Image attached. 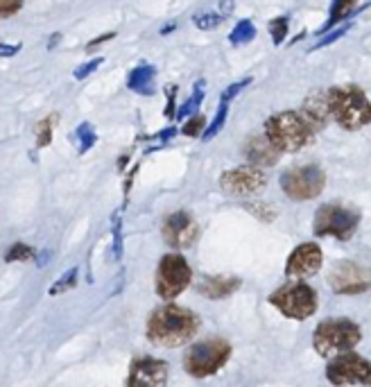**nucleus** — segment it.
<instances>
[{"label":"nucleus","mask_w":371,"mask_h":387,"mask_svg":"<svg viewBox=\"0 0 371 387\" xmlns=\"http://www.w3.org/2000/svg\"><path fill=\"white\" fill-rule=\"evenodd\" d=\"M263 207H265V204H247L245 209H249V211H251L253 215H258L261 220H265V222H272L276 213H274V211H268V209L263 211Z\"/></svg>","instance_id":"obj_35"},{"label":"nucleus","mask_w":371,"mask_h":387,"mask_svg":"<svg viewBox=\"0 0 371 387\" xmlns=\"http://www.w3.org/2000/svg\"><path fill=\"white\" fill-rule=\"evenodd\" d=\"M202 100H204V82H197V84H195V91H193V96L177 109L175 118H181V120H183V118H190L193 113H197V109H200Z\"/></svg>","instance_id":"obj_21"},{"label":"nucleus","mask_w":371,"mask_h":387,"mask_svg":"<svg viewBox=\"0 0 371 387\" xmlns=\"http://www.w3.org/2000/svg\"><path fill=\"white\" fill-rule=\"evenodd\" d=\"M351 30V23H342L340 28H333V30H329V34L324 37L317 45H312V50H319V48H326V45H331V43H335V41H340L346 32Z\"/></svg>","instance_id":"obj_28"},{"label":"nucleus","mask_w":371,"mask_h":387,"mask_svg":"<svg viewBox=\"0 0 371 387\" xmlns=\"http://www.w3.org/2000/svg\"><path fill=\"white\" fill-rule=\"evenodd\" d=\"M301 116L306 118V122L312 129L321 132L326 129V125L331 122V107H329V93L326 91H312V93L306 96L304 105H301Z\"/></svg>","instance_id":"obj_16"},{"label":"nucleus","mask_w":371,"mask_h":387,"mask_svg":"<svg viewBox=\"0 0 371 387\" xmlns=\"http://www.w3.org/2000/svg\"><path fill=\"white\" fill-rule=\"evenodd\" d=\"M204 125H206V118L202 116V113H193V118H188L183 122V127H181V134H186V136H200L202 134V129H204Z\"/></svg>","instance_id":"obj_29"},{"label":"nucleus","mask_w":371,"mask_h":387,"mask_svg":"<svg viewBox=\"0 0 371 387\" xmlns=\"http://www.w3.org/2000/svg\"><path fill=\"white\" fill-rule=\"evenodd\" d=\"M219 186H222L227 195L251 197L268 186V175H265L258 166H240L234 170H227V173L219 177Z\"/></svg>","instance_id":"obj_11"},{"label":"nucleus","mask_w":371,"mask_h":387,"mask_svg":"<svg viewBox=\"0 0 371 387\" xmlns=\"http://www.w3.org/2000/svg\"><path fill=\"white\" fill-rule=\"evenodd\" d=\"M122 256V238H120V222L113 226V258L118 260Z\"/></svg>","instance_id":"obj_36"},{"label":"nucleus","mask_w":371,"mask_h":387,"mask_svg":"<svg viewBox=\"0 0 371 387\" xmlns=\"http://www.w3.org/2000/svg\"><path fill=\"white\" fill-rule=\"evenodd\" d=\"M265 136L278 152L295 154L315 141V129L299 111H281L265 120Z\"/></svg>","instance_id":"obj_3"},{"label":"nucleus","mask_w":371,"mask_h":387,"mask_svg":"<svg viewBox=\"0 0 371 387\" xmlns=\"http://www.w3.org/2000/svg\"><path fill=\"white\" fill-rule=\"evenodd\" d=\"M127 88L138 96H154L156 91V68L152 64H138L127 75Z\"/></svg>","instance_id":"obj_19"},{"label":"nucleus","mask_w":371,"mask_h":387,"mask_svg":"<svg viewBox=\"0 0 371 387\" xmlns=\"http://www.w3.org/2000/svg\"><path fill=\"white\" fill-rule=\"evenodd\" d=\"M34 256H37V252H34V247L25 245V243H14L5 254V260L7 263H23V260H32Z\"/></svg>","instance_id":"obj_26"},{"label":"nucleus","mask_w":371,"mask_h":387,"mask_svg":"<svg viewBox=\"0 0 371 387\" xmlns=\"http://www.w3.org/2000/svg\"><path fill=\"white\" fill-rule=\"evenodd\" d=\"M177 25H175V23H168V28H164V30H161V34H168V32H172V30H175Z\"/></svg>","instance_id":"obj_42"},{"label":"nucleus","mask_w":371,"mask_h":387,"mask_svg":"<svg viewBox=\"0 0 371 387\" xmlns=\"http://www.w3.org/2000/svg\"><path fill=\"white\" fill-rule=\"evenodd\" d=\"M102 57H96V59H93V62H86V64H82V66H77L75 68V71H73V77L75 79H86L91 73H96L98 71V68L102 66Z\"/></svg>","instance_id":"obj_31"},{"label":"nucleus","mask_w":371,"mask_h":387,"mask_svg":"<svg viewBox=\"0 0 371 387\" xmlns=\"http://www.w3.org/2000/svg\"><path fill=\"white\" fill-rule=\"evenodd\" d=\"M231 358V345L227 340H204V342L193 345L183 354V369L195 379H206L213 376L217 369H222L227 365V360Z\"/></svg>","instance_id":"obj_5"},{"label":"nucleus","mask_w":371,"mask_h":387,"mask_svg":"<svg viewBox=\"0 0 371 387\" xmlns=\"http://www.w3.org/2000/svg\"><path fill=\"white\" fill-rule=\"evenodd\" d=\"M270 304L290 320H308L317 311V292L308 283L297 281L270 294Z\"/></svg>","instance_id":"obj_8"},{"label":"nucleus","mask_w":371,"mask_h":387,"mask_svg":"<svg viewBox=\"0 0 371 387\" xmlns=\"http://www.w3.org/2000/svg\"><path fill=\"white\" fill-rule=\"evenodd\" d=\"M278 181H281V188L290 200L308 202L321 195L324 186H326V173L315 163H306L287 168Z\"/></svg>","instance_id":"obj_7"},{"label":"nucleus","mask_w":371,"mask_h":387,"mask_svg":"<svg viewBox=\"0 0 371 387\" xmlns=\"http://www.w3.org/2000/svg\"><path fill=\"white\" fill-rule=\"evenodd\" d=\"M52 122H55V116L39 122V127H37V145L39 147H45L52 141Z\"/></svg>","instance_id":"obj_30"},{"label":"nucleus","mask_w":371,"mask_h":387,"mask_svg":"<svg viewBox=\"0 0 371 387\" xmlns=\"http://www.w3.org/2000/svg\"><path fill=\"white\" fill-rule=\"evenodd\" d=\"M227 113H229V102H219V107H217V113H215V118H213V122L208 125L206 127V132L202 134V141H211V139H215V136L222 132V127H224V122H227Z\"/></svg>","instance_id":"obj_24"},{"label":"nucleus","mask_w":371,"mask_h":387,"mask_svg":"<svg viewBox=\"0 0 371 387\" xmlns=\"http://www.w3.org/2000/svg\"><path fill=\"white\" fill-rule=\"evenodd\" d=\"M59 41H62V34H59V32H57V34H52V37H50V43H48V50H52L55 45L59 43Z\"/></svg>","instance_id":"obj_41"},{"label":"nucleus","mask_w":371,"mask_h":387,"mask_svg":"<svg viewBox=\"0 0 371 387\" xmlns=\"http://www.w3.org/2000/svg\"><path fill=\"white\" fill-rule=\"evenodd\" d=\"M75 139H77V150H79V154H84V152H89L93 145H96V141H98V134H96V129H93V125L91 122H82L79 127L75 129Z\"/></svg>","instance_id":"obj_23"},{"label":"nucleus","mask_w":371,"mask_h":387,"mask_svg":"<svg viewBox=\"0 0 371 387\" xmlns=\"http://www.w3.org/2000/svg\"><path fill=\"white\" fill-rule=\"evenodd\" d=\"M242 286L238 277H202L197 281V292L206 299H224Z\"/></svg>","instance_id":"obj_18"},{"label":"nucleus","mask_w":371,"mask_h":387,"mask_svg":"<svg viewBox=\"0 0 371 387\" xmlns=\"http://www.w3.org/2000/svg\"><path fill=\"white\" fill-rule=\"evenodd\" d=\"M270 34H272L274 45H281L287 37V16H278L270 21Z\"/></svg>","instance_id":"obj_27"},{"label":"nucleus","mask_w":371,"mask_h":387,"mask_svg":"<svg viewBox=\"0 0 371 387\" xmlns=\"http://www.w3.org/2000/svg\"><path fill=\"white\" fill-rule=\"evenodd\" d=\"M164 238L170 247L188 249L197 241V222L186 211L172 213L164 224Z\"/></svg>","instance_id":"obj_14"},{"label":"nucleus","mask_w":371,"mask_h":387,"mask_svg":"<svg viewBox=\"0 0 371 387\" xmlns=\"http://www.w3.org/2000/svg\"><path fill=\"white\" fill-rule=\"evenodd\" d=\"M77 277H79V270L77 267H71L68 272H64V277L50 286L48 294H50V297H57V294H64L68 290H73L77 286Z\"/></svg>","instance_id":"obj_25"},{"label":"nucleus","mask_w":371,"mask_h":387,"mask_svg":"<svg viewBox=\"0 0 371 387\" xmlns=\"http://www.w3.org/2000/svg\"><path fill=\"white\" fill-rule=\"evenodd\" d=\"M21 7H23V0H0V18L14 16Z\"/></svg>","instance_id":"obj_34"},{"label":"nucleus","mask_w":371,"mask_h":387,"mask_svg":"<svg viewBox=\"0 0 371 387\" xmlns=\"http://www.w3.org/2000/svg\"><path fill=\"white\" fill-rule=\"evenodd\" d=\"M168 381V362L159 358H141L132 365L130 376H127V385H149V387H161Z\"/></svg>","instance_id":"obj_15"},{"label":"nucleus","mask_w":371,"mask_h":387,"mask_svg":"<svg viewBox=\"0 0 371 387\" xmlns=\"http://www.w3.org/2000/svg\"><path fill=\"white\" fill-rule=\"evenodd\" d=\"M0 43H3V41H0Z\"/></svg>","instance_id":"obj_44"},{"label":"nucleus","mask_w":371,"mask_h":387,"mask_svg":"<svg viewBox=\"0 0 371 387\" xmlns=\"http://www.w3.org/2000/svg\"><path fill=\"white\" fill-rule=\"evenodd\" d=\"M371 374L369 360L363 356L351 354V351H342V354L333 356V360L326 367V379L333 385H355V383H367Z\"/></svg>","instance_id":"obj_12"},{"label":"nucleus","mask_w":371,"mask_h":387,"mask_svg":"<svg viewBox=\"0 0 371 387\" xmlns=\"http://www.w3.org/2000/svg\"><path fill=\"white\" fill-rule=\"evenodd\" d=\"M326 93H329L331 116L338 120L342 129L358 132L371 125V102L360 86L355 84L333 86Z\"/></svg>","instance_id":"obj_2"},{"label":"nucleus","mask_w":371,"mask_h":387,"mask_svg":"<svg viewBox=\"0 0 371 387\" xmlns=\"http://www.w3.org/2000/svg\"><path fill=\"white\" fill-rule=\"evenodd\" d=\"M358 224H360V213L342 207V204H324L315 213V222H312V233L319 238H338V241H349L355 233Z\"/></svg>","instance_id":"obj_6"},{"label":"nucleus","mask_w":371,"mask_h":387,"mask_svg":"<svg viewBox=\"0 0 371 387\" xmlns=\"http://www.w3.org/2000/svg\"><path fill=\"white\" fill-rule=\"evenodd\" d=\"M256 39V25L251 21H240L238 25L231 30L229 34V41L234 45H242V43H249Z\"/></svg>","instance_id":"obj_22"},{"label":"nucleus","mask_w":371,"mask_h":387,"mask_svg":"<svg viewBox=\"0 0 371 387\" xmlns=\"http://www.w3.org/2000/svg\"><path fill=\"white\" fill-rule=\"evenodd\" d=\"M222 14H202V16H195V25L200 30H215L219 23H222Z\"/></svg>","instance_id":"obj_32"},{"label":"nucleus","mask_w":371,"mask_h":387,"mask_svg":"<svg viewBox=\"0 0 371 387\" xmlns=\"http://www.w3.org/2000/svg\"><path fill=\"white\" fill-rule=\"evenodd\" d=\"M200 317H197L190 308H183V306H164L152 313L147 322V337L152 340L156 347H168L175 349L197 335L200 331Z\"/></svg>","instance_id":"obj_1"},{"label":"nucleus","mask_w":371,"mask_h":387,"mask_svg":"<svg viewBox=\"0 0 371 387\" xmlns=\"http://www.w3.org/2000/svg\"><path fill=\"white\" fill-rule=\"evenodd\" d=\"M329 286L338 294H360L371 288V267L353 263V260H342L335 263L329 275Z\"/></svg>","instance_id":"obj_10"},{"label":"nucleus","mask_w":371,"mask_h":387,"mask_svg":"<svg viewBox=\"0 0 371 387\" xmlns=\"http://www.w3.org/2000/svg\"><path fill=\"white\" fill-rule=\"evenodd\" d=\"M251 84V77H245V79H240V82H236V84H231L229 88H224V93H222V100L224 102H231L234 100L242 88H247Z\"/></svg>","instance_id":"obj_33"},{"label":"nucleus","mask_w":371,"mask_h":387,"mask_svg":"<svg viewBox=\"0 0 371 387\" xmlns=\"http://www.w3.org/2000/svg\"><path fill=\"white\" fill-rule=\"evenodd\" d=\"M367 385H371V374H369V379H367Z\"/></svg>","instance_id":"obj_43"},{"label":"nucleus","mask_w":371,"mask_h":387,"mask_svg":"<svg viewBox=\"0 0 371 387\" xmlns=\"http://www.w3.org/2000/svg\"><path fill=\"white\" fill-rule=\"evenodd\" d=\"M170 98H168V109H166V116L168 118H175V93H177V86H170Z\"/></svg>","instance_id":"obj_38"},{"label":"nucleus","mask_w":371,"mask_h":387,"mask_svg":"<svg viewBox=\"0 0 371 387\" xmlns=\"http://www.w3.org/2000/svg\"><path fill=\"white\" fill-rule=\"evenodd\" d=\"M321 263H324V254H321L319 245H315V243H304V245H299L295 252L287 256L285 277L290 281L308 279L312 275H317Z\"/></svg>","instance_id":"obj_13"},{"label":"nucleus","mask_w":371,"mask_h":387,"mask_svg":"<svg viewBox=\"0 0 371 387\" xmlns=\"http://www.w3.org/2000/svg\"><path fill=\"white\" fill-rule=\"evenodd\" d=\"M355 3H358V0H333V3H331V16L317 30V34H326L329 30L338 28V23H342L346 16H351L353 11H355Z\"/></svg>","instance_id":"obj_20"},{"label":"nucleus","mask_w":371,"mask_h":387,"mask_svg":"<svg viewBox=\"0 0 371 387\" xmlns=\"http://www.w3.org/2000/svg\"><path fill=\"white\" fill-rule=\"evenodd\" d=\"M193 270L179 254H166L156 270V294L161 299H175L190 286Z\"/></svg>","instance_id":"obj_9"},{"label":"nucleus","mask_w":371,"mask_h":387,"mask_svg":"<svg viewBox=\"0 0 371 387\" xmlns=\"http://www.w3.org/2000/svg\"><path fill=\"white\" fill-rule=\"evenodd\" d=\"M21 50V43L16 45H7V43H0V57H14Z\"/></svg>","instance_id":"obj_39"},{"label":"nucleus","mask_w":371,"mask_h":387,"mask_svg":"<svg viewBox=\"0 0 371 387\" xmlns=\"http://www.w3.org/2000/svg\"><path fill=\"white\" fill-rule=\"evenodd\" d=\"M245 156L251 166H258V168H270L278 161L281 152L276 150L272 145V141L268 136H251V139L245 143Z\"/></svg>","instance_id":"obj_17"},{"label":"nucleus","mask_w":371,"mask_h":387,"mask_svg":"<svg viewBox=\"0 0 371 387\" xmlns=\"http://www.w3.org/2000/svg\"><path fill=\"white\" fill-rule=\"evenodd\" d=\"M50 256H52V254H50V249H45L43 254H39V258H37V265H39V267H45V265L50 263Z\"/></svg>","instance_id":"obj_40"},{"label":"nucleus","mask_w":371,"mask_h":387,"mask_svg":"<svg viewBox=\"0 0 371 387\" xmlns=\"http://www.w3.org/2000/svg\"><path fill=\"white\" fill-rule=\"evenodd\" d=\"M363 340L360 326L351 320H326L315 328L312 347L321 358H333L342 351H351Z\"/></svg>","instance_id":"obj_4"},{"label":"nucleus","mask_w":371,"mask_h":387,"mask_svg":"<svg viewBox=\"0 0 371 387\" xmlns=\"http://www.w3.org/2000/svg\"><path fill=\"white\" fill-rule=\"evenodd\" d=\"M115 37V32H107V34H102V37H98V39H93L89 45H86V50L89 52H93V48H98V45H102L104 41H111Z\"/></svg>","instance_id":"obj_37"}]
</instances>
